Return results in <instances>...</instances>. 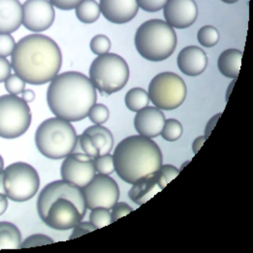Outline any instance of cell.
<instances>
[{"instance_id": "obj_1", "label": "cell", "mask_w": 253, "mask_h": 253, "mask_svg": "<svg viewBox=\"0 0 253 253\" xmlns=\"http://www.w3.org/2000/svg\"><path fill=\"white\" fill-rule=\"evenodd\" d=\"M15 74L32 85L50 83L62 65V53L49 36L30 34L22 38L11 55Z\"/></svg>"}, {"instance_id": "obj_2", "label": "cell", "mask_w": 253, "mask_h": 253, "mask_svg": "<svg viewBox=\"0 0 253 253\" xmlns=\"http://www.w3.org/2000/svg\"><path fill=\"white\" fill-rule=\"evenodd\" d=\"M47 102L51 113L60 119L74 123L85 119L96 103V88L88 77L69 71L58 74L51 82Z\"/></svg>"}, {"instance_id": "obj_3", "label": "cell", "mask_w": 253, "mask_h": 253, "mask_svg": "<svg viewBox=\"0 0 253 253\" xmlns=\"http://www.w3.org/2000/svg\"><path fill=\"white\" fill-rule=\"evenodd\" d=\"M113 158L118 176L129 184L151 176L163 164L158 145L141 135L124 139L114 151Z\"/></svg>"}, {"instance_id": "obj_4", "label": "cell", "mask_w": 253, "mask_h": 253, "mask_svg": "<svg viewBox=\"0 0 253 253\" xmlns=\"http://www.w3.org/2000/svg\"><path fill=\"white\" fill-rule=\"evenodd\" d=\"M176 31L165 21L150 20L139 26L135 34V47L147 60L159 62L169 58L177 47Z\"/></svg>"}, {"instance_id": "obj_5", "label": "cell", "mask_w": 253, "mask_h": 253, "mask_svg": "<svg viewBox=\"0 0 253 253\" xmlns=\"http://www.w3.org/2000/svg\"><path fill=\"white\" fill-rule=\"evenodd\" d=\"M74 126L60 118L44 121L36 130L35 144L38 151L50 159H62L72 153L77 143Z\"/></svg>"}, {"instance_id": "obj_6", "label": "cell", "mask_w": 253, "mask_h": 253, "mask_svg": "<svg viewBox=\"0 0 253 253\" xmlns=\"http://www.w3.org/2000/svg\"><path fill=\"white\" fill-rule=\"evenodd\" d=\"M129 74L126 59L113 52L98 55L89 67V80L94 87L108 95L122 90L126 85Z\"/></svg>"}, {"instance_id": "obj_7", "label": "cell", "mask_w": 253, "mask_h": 253, "mask_svg": "<svg viewBox=\"0 0 253 253\" xmlns=\"http://www.w3.org/2000/svg\"><path fill=\"white\" fill-rule=\"evenodd\" d=\"M3 186L8 199L14 202H26L39 190V174L28 163H12L3 170Z\"/></svg>"}, {"instance_id": "obj_8", "label": "cell", "mask_w": 253, "mask_h": 253, "mask_svg": "<svg viewBox=\"0 0 253 253\" xmlns=\"http://www.w3.org/2000/svg\"><path fill=\"white\" fill-rule=\"evenodd\" d=\"M31 111L23 98L18 95L0 96V137L16 139L27 131L31 125Z\"/></svg>"}, {"instance_id": "obj_9", "label": "cell", "mask_w": 253, "mask_h": 253, "mask_svg": "<svg viewBox=\"0 0 253 253\" xmlns=\"http://www.w3.org/2000/svg\"><path fill=\"white\" fill-rule=\"evenodd\" d=\"M149 97L153 105L164 111L175 110L186 98L184 81L173 72H163L154 77L149 85Z\"/></svg>"}, {"instance_id": "obj_10", "label": "cell", "mask_w": 253, "mask_h": 253, "mask_svg": "<svg viewBox=\"0 0 253 253\" xmlns=\"http://www.w3.org/2000/svg\"><path fill=\"white\" fill-rule=\"evenodd\" d=\"M57 198H65L76 205L81 214L84 217L86 213V206L83 193V189L75 184L64 179L55 180L47 184L40 192L37 200V211L40 218L44 220L51 203Z\"/></svg>"}, {"instance_id": "obj_11", "label": "cell", "mask_w": 253, "mask_h": 253, "mask_svg": "<svg viewBox=\"0 0 253 253\" xmlns=\"http://www.w3.org/2000/svg\"><path fill=\"white\" fill-rule=\"evenodd\" d=\"M82 189L88 210L95 208L112 210L120 199L119 185L109 175H95L91 181Z\"/></svg>"}, {"instance_id": "obj_12", "label": "cell", "mask_w": 253, "mask_h": 253, "mask_svg": "<svg viewBox=\"0 0 253 253\" xmlns=\"http://www.w3.org/2000/svg\"><path fill=\"white\" fill-rule=\"evenodd\" d=\"M54 19V8L49 0H26L23 5L22 25L30 31L38 33L47 30Z\"/></svg>"}, {"instance_id": "obj_13", "label": "cell", "mask_w": 253, "mask_h": 253, "mask_svg": "<svg viewBox=\"0 0 253 253\" xmlns=\"http://www.w3.org/2000/svg\"><path fill=\"white\" fill-rule=\"evenodd\" d=\"M83 218L74 203L65 198H57L51 203L43 221L50 228L62 231L75 227Z\"/></svg>"}, {"instance_id": "obj_14", "label": "cell", "mask_w": 253, "mask_h": 253, "mask_svg": "<svg viewBox=\"0 0 253 253\" xmlns=\"http://www.w3.org/2000/svg\"><path fill=\"white\" fill-rule=\"evenodd\" d=\"M165 22L173 28L184 29L192 26L198 17L194 0H167L163 8Z\"/></svg>"}, {"instance_id": "obj_15", "label": "cell", "mask_w": 253, "mask_h": 253, "mask_svg": "<svg viewBox=\"0 0 253 253\" xmlns=\"http://www.w3.org/2000/svg\"><path fill=\"white\" fill-rule=\"evenodd\" d=\"M93 165V159L82 160L77 158L73 153L65 157L61 165L62 179L69 181L83 188L87 185L96 175Z\"/></svg>"}, {"instance_id": "obj_16", "label": "cell", "mask_w": 253, "mask_h": 253, "mask_svg": "<svg viewBox=\"0 0 253 253\" xmlns=\"http://www.w3.org/2000/svg\"><path fill=\"white\" fill-rule=\"evenodd\" d=\"M165 121V115L162 110L147 106L137 112L134 119V126L139 135L152 139L161 134Z\"/></svg>"}, {"instance_id": "obj_17", "label": "cell", "mask_w": 253, "mask_h": 253, "mask_svg": "<svg viewBox=\"0 0 253 253\" xmlns=\"http://www.w3.org/2000/svg\"><path fill=\"white\" fill-rule=\"evenodd\" d=\"M99 7L104 18L117 25L132 21L139 10L136 0H100Z\"/></svg>"}, {"instance_id": "obj_18", "label": "cell", "mask_w": 253, "mask_h": 253, "mask_svg": "<svg viewBox=\"0 0 253 253\" xmlns=\"http://www.w3.org/2000/svg\"><path fill=\"white\" fill-rule=\"evenodd\" d=\"M177 61L180 72L189 77L201 75L208 66L206 52L196 46L183 48L177 55Z\"/></svg>"}, {"instance_id": "obj_19", "label": "cell", "mask_w": 253, "mask_h": 253, "mask_svg": "<svg viewBox=\"0 0 253 253\" xmlns=\"http://www.w3.org/2000/svg\"><path fill=\"white\" fill-rule=\"evenodd\" d=\"M23 23V5L19 0H0V33L11 34Z\"/></svg>"}, {"instance_id": "obj_20", "label": "cell", "mask_w": 253, "mask_h": 253, "mask_svg": "<svg viewBox=\"0 0 253 253\" xmlns=\"http://www.w3.org/2000/svg\"><path fill=\"white\" fill-rule=\"evenodd\" d=\"M132 185V188L128 192V196L137 205H143L148 202L162 190L158 183L156 172Z\"/></svg>"}, {"instance_id": "obj_21", "label": "cell", "mask_w": 253, "mask_h": 253, "mask_svg": "<svg viewBox=\"0 0 253 253\" xmlns=\"http://www.w3.org/2000/svg\"><path fill=\"white\" fill-rule=\"evenodd\" d=\"M242 58L243 51L238 49H228L223 51L218 57V70L226 78L237 79L241 70Z\"/></svg>"}, {"instance_id": "obj_22", "label": "cell", "mask_w": 253, "mask_h": 253, "mask_svg": "<svg viewBox=\"0 0 253 253\" xmlns=\"http://www.w3.org/2000/svg\"><path fill=\"white\" fill-rule=\"evenodd\" d=\"M84 132L91 136L93 145L99 151L100 155L110 153L112 151L114 147V136L108 128L95 125L86 128Z\"/></svg>"}, {"instance_id": "obj_23", "label": "cell", "mask_w": 253, "mask_h": 253, "mask_svg": "<svg viewBox=\"0 0 253 253\" xmlns=\"http://www.w3.org/2000/svg\"><path fill=\"white\" fill-rule=\"evenodd\" d=\"M22 235L19 228L11 222H0V250L21 249Z\"/></svg>"}, {"instance_id": "obj_24", "label": "cell", "mask_w": 253, "mask_h": 253, "mask_svg": "<svg viewBox=\"0 0 253 253\" xmlns=\"http://www.w3.org/2000/svg\"><path fill=\"white\" fill-rule=\"evenodd\" d=\"M78 20L83 24H93L100 17V7L95 0H83L75 9Z\"/></svg>"}, {"instance_id": "obj_25", "label": "cell", "mask_w": 253, "mask_h": 253, "mask_svg": "<svg viewBox=\"0 0 253 253\" xmlns=\"http://www.w3.org/2000/svg\"><path fill=\"white\" fill-rule=\"evenodd\" d=\"M125 101L127 108L130 111L137 113L145 107L149 106L151 100L148 91L141 87H134L128 90Z\"/></svg>"}, {"instance_id": "obj_26", "label": "cell", "mask_w": 253, "mask_h": 253, "mask_svg": "<svg viewBox=\"0 0 253 253\" xmlns=\"http://www.w3.org/2000/svg\"><path fill=\"white\" fill-rule=\"evenodd\" d=\"M197 39L200 45L206 48L214 47L219 41L218 30L211 26H203L197 34Z\"/></svg>"}, {"instance_id": "obj_27", "label": "cell", "mask_w": 253, "mask_h": 253, "mask_svg": "<svg viewBox=\"0 0 253 253\" xmlns=\"http://www.w3.org/2000/svg\"><path fill=\"white\" fill-rule=\"evenodd\" d=\"M73 152H84L92 159H94L95 157L100 155L99 151L93 145L91 136L84 132L82 135L78 136L76 147H75Z\"/></svg>"}, {"instance_id": "obj_28", "label": "cell", "mask_w": 253, "mask_h": 253, "mask_svg": "<svg viewBox=\"0 0 253 253\" xmlns=\"http://www.w3.org/2000/svg\"><path fill=\"white\" fill-rule=\"evenodd\" d=\"M183 132L181 124L175 119H169L165 121V125L161 131V136L168 142H175L178 140Z\"/></svg>"}, {"instance_id": "obj_29", "label": "cell", "mask_w": 253, "mask_h": 253, "mask_svg": "<svg viewBox=\"0 0 253 253\" xmlns=\"http://www.w3.org/2000/svg\"><path fill=\"white\" fill-rule=\"evenodd\" d=\"M89 220L96 229H101L107 225H110L112 223L110 210L106 208L92 209L89 214Z\"/></svg>"}, {"instance_id": "obj_30", "label": "cell", "mask_w": 253, "mask_h": 253, "mask_svg": "<svg viewBox=\"0 0 253 253\" xmlns=\"http://www.w3.org/2000/svg\"><path fill=\"white\" fill-rule=\"evenodd\" d=\"M93 165L95 171L98 174L102 175H112L115 172V165H114V158L113 155L110 153L98 155L93 159Z\"/></svg>"}, {"instance_id": "obj_31", "label": "cell", "mask_w": 253, "mask_h": 253, "mask_svg": "<svg viewBox=\"0 0 253 253\" xmlns=\"http://www.w3.org/2000/svg\"><path fill=\"white\" fill-rule=\"evenodd\" d=\"M179 172L180 171L173 165L162 164V166L156 171L157 177H158V183L161 189H164L169 182H171L174 178H176L178 176Z\"/></svg>"}, {"instance_id": "obj_32", "label": "cell", "mask_w": 253, "mask_h": 253, "mask_svg": "<svg viewBox=\"0 0 253 253\" xmlns=\"http://www.w3.org/2000/svg\"><path fill=\"white\" fill-rule=\"evenodd\" d=\"M87 117L89 118L90 122L93 123L94 125H99L102 126L104 125L110 118V111L107 108V106L103 104H94L89 112Z\"/></svg>"}, {"instance_id": "obj_33", "label": "cell", "mask_w": 253, "mask_h": 253, "mask_svg": "<svg viewBox=\"0 0 253 253\" xmlns=\"http://www.w3.org/2000/svg\"><path fill=\"white\" fill-rule=\"evenodd\" d=\"M89 47L94 54L101 55L109 52L111 50V41L106 35L99 34L91 39Z\"/></svg>"}, {"instance_id": "obj_34", "label": "cell", "mask_w": 253, "mask_h": 253, "mask_svg": "<svg viewBox=\"0 0 253 253\" xmlns=\"http://www.w3.org/2000/svg\"><path fill=\"white\" fill-rule=\"evenodd\" d=\"M4 83L5 88L9 94L18 95L26 89V82L17 74L10 75Z\"/></svg>"}, {"instance_id": "obj_35", "label": "cell", "mask_w": 253, "mask_h": 253, "mask_svg": "<svg viewBox=\"0 0 253 253\" xmlns=\"http://www.w3.org/2000/svg\"><path fill=\"white\" fill-rule=\"evenodd\" d=\"M53 244V240L43 234H34L26 238L21 245V249H27V248H34L39 246H45V245H51Z\"/></svg>"}, {"instance_id": "obj_36", "label": "cell", "mask_w": 253, "mask_h": 253, "mask_svg": "<svg viewBox=\"0 0 253 253\" xmlns=\"http://www.w3.org/2000/svg\"><path fill=\"white\" fill-rule=\"evenodd\" d=\"M16 47V41L11 34L0 33V56L7 57L12 55Z\"/></svg>"}, {"instance_id": "obj_37", "label": "cell", "mask_w": 253, "mask_h": 253, "mask_svg": "<svg viewBox=\"0 0 253 253\" xmlns=\"http://www.w3.org/2000/svg\"><path fill=\"white\" fill-rule=\"evenodd\" d=\"M139 8L144 11L154 13L164 8L167 0H136Z\"/></svg>"}, {"instance_id": "obj_38", "label": "cell", "mask_w": 253, "mask_h": 253, "mask_svg": "<svg viewBox=\"0 0 253 253\" xmlns=\"http://www.w3.org/2000/svg\"><path fill=\"white\" fill-rule=\"evenodd\" d=\"M112 212H111V218H112V223L117 221L118 219L124 217L127 215L128 213L133 211V209L125 202L117 203L113 208H112Z\"/></svg>"}, {"instance_id": "obj_39", "label": "cell", "mask_w": 253, "mask_h": 253, "mask_svg": "<svg viewBox=\"0 0 253 253\" xmlns=\"http://www.w3.org/2000/svg\"><path fill=\"white\" fill-rule=\"evenodd\" d=\"M96 230V227L89 221V222H80L74 227V230L72 232V235L70 236V240L76 239L79 237H82L87 233H90L92 231Z\"/></svg>"}, {"instance_id": "obj_40", "label": "cell", "mask_w": 253, "mask_h": 253, "mask_svg": "<svg viewBox=\"0 0 253 253\" xmlns=\"http://www.w3.org/2000/svg\"><path fill=\"white\" fill-rule=\"evenodd\" d=\"M51 5L55 8H58L60 10H73L76 9L77 6L83 1V0H49Z\"/></svg>"}, {"instance_id": "obj_41", "label": "cell", "mask_w": 253, "mask_h": 253, "mask_svg": "<svg viewBox=\"0 0 253 253\" xmlns=\"http://www.w3.org/2000/svg\"><path fill=\"white\" fill-rule=\"evenodd\" d=\"M12 65L6 57L0 56V83H3L11 75Z\"/></svg>"}, {"instance_id": "obj_42", "label": "cell", "mask_w": 253, "mask_h": 253, "mask_svg": "<svg viewBox=\"0 0 253 253\" xmlns=\"http://www.w3.org/2000/svg\"><path fill=\"white\" fill-rule=\"evenodd\" d=\"M221 115H222L221 113L216 114V115L213 116V117L209 121V123L207 124V126H206V129H205V136H206L207 138H209V136L211 135V131L213 130V128L216 126L217 121L219 120V118L221 117Z\"/></svg>"}, {"instance_id": "obj_43", "label": "cell", "mask_w": 253, "mask_h": 253, "mask_svg": "<svg viewBox=\"0 0 253 253\" xmlns=\"http://www.w3.org/2000/svg\"><path fill=\"white\" fill-rule=\"evenodd\" d=\"M207 137L206 136H200L198 138H196L192 144V151L194 152V154H197L198 152L201 150V148L204 145V143L207 141Z\"/></svg>"}, {"instance_id": "obj_44", "label": "cell", "mask_w": 253, "mask_h": 253, "mask_svg": "<svg viewBox=\"0 0 253 253\" xmlns=\"http://www.w3.org/2000/svg\"><path fill=\"white\" fill-rule=\"evenodd\" d=\"M22 98L26 102V103H30V102L34 101L35 99V93L33 90L31 89H25L22 92Z\"/></svg>"}, {"instance_id": "obj_45", "label": "cell", "mask_w": 253, "mask_h": 253, "mask_svg": "<svg viewBox=\"0 0 253 253\" xmlns=\"http://www.w3.org/2000/svg\"><path fill=\"white\" fill-rule=\"evenodd\" d=\"M8 209V198L5 194L0 193V215H2Z\"/></svg>"}, {"instance_id": "obj_46", "label": "cell", "mask_w": 253, "mask_h": 253, "mask_svg": "<svg viewBox=\"0 0 253 253\" xmlns=\"http://www.w3.org/2000/svg\"><path fill=\"white\" fill-rule=\"evenodd\" d=\"M235 83H236V79H234V80L230 83V84H229V88H228L227 94H226V101L229 100V96H230V94H231V90H232L233 86L235 85Z\"/></svg>"}, {"instance_id": "obj_47", "label": "cell", "mask_w": 253, "mask_h": 253, "mask_svg": "<svg viewBox=\"0 0 253 253\" xmlns=\"http://www.w3.org/2000/svg\"><path fill=\"white\" fill-rule=\"evenodd\" d=\"M0 193L5 194V190H4V186H3V173L0 174Z\"/></svg>"}, {"instance_id": "obj_48", "label": "cell", "mask_w": 253, "mask_h": 253, "mask_svg": "<svg viewBox=\"0 0 253 253\" xmlns=\"http://www.w3.org/2000/svg\"><path fill=\"white\" fill-rule=\"evenodd\" d=\"M221 1L224 2V3H227V4H233V3L238 2L239 0H221Z\"/></svg>"}, {"instance_id": "obj_49", "label": "cell", "mask_w": 253, "mask_h": 253, "mask_svg": "<svg viewBox=\"0 0 253 253\" xmlns=\"http://www.w3.org/2000/svg\"><path fill=\"white\" fill-rule=\"evenodd\" d=\"M189 162H190V160H187V161H185V162L183 163V165L180 167V169H178V170H179V171H181V170H182V169H183V168H184V167H185V166H186V165H187Z\"/></svg>"}, {"instance_id": "obj_50", "label": "cell", "mask_w": 253, "mask_h": 253, "mask_svg": "<svg viewBox=\"0 0 253 253\" xmlns=\"http://www.w3.org/2000/svg\"><path fill=\"white\" fill-rule=\"evenodd\" d=\"M0 167H1V168L4 167V161H3V158H2L1 155H0Z\"/></svg>"}, {"instance_id": "obj_51", "label": "cell", "mask_w": 253, "mask_h": 253, "mask_svg": "<svg viewBox=\"0 0 253 253\" xmlns=\"http://www.w3.org/2000/svg\"><path fill=\"white\" fill-rule=\"evenodd\" d=\"M3 170H4V169H3V168H1V167H0V174H2V173H3Z\"/></svg>"}]
</instances>
